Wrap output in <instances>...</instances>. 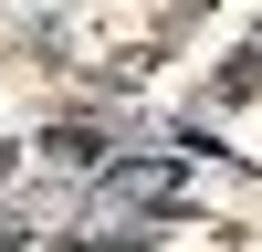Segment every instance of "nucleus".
I'll return each mask as SVG.
<instances>
[{
    "mask_svg": "<svg viewBox=\"0 0 262 252\" xmlns=\"http://www.w3.org/2000/svg\"><path fill=\"white\" fill-rule=\"evenodd\" d=\"M11 242H21V231H11V221H0V252H11Z\"/></svg>",
    "mask_w": 262,
    "mask_h": 252,
    "instance_id": "nucleus-1",
    "label": "nucleus"
}]
</instances>
